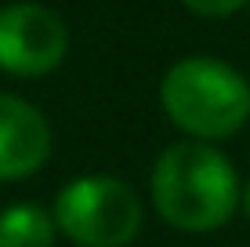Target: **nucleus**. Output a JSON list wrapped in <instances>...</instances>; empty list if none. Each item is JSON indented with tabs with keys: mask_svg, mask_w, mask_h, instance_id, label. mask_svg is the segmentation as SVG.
Returning a JSON list of instances; mask_svg holds the SVG:
<instances>
[{
	"mask_svg": "<svg viewBox=\"0 0 250 247\" xmlns=\"http://www.w3.org/2000/svg\"><path fill=\"white\" fill-rule=\"evenodd\" d=\"M69 37L55 11L40 4L0 7V69L19 76L51 73L65 58Z\"/></svg>",
	"mask_w": 250,
	"mask_h": 247,
	"instance_id": "4",
	"label": "nucleus"
},
{
	"mask_svg": "<svg viewBox=\"0 0 250 247\" xmlns=\"http://www.w3.org/2000/svg\"><path fill=\"white\" fill-rule=\"evenodd\" d=\"M182 4L192 7L196 15H232L243 4H250V0H182Z\"/></svg>",
	"mask_w": 250,
	"mask_h": 247,
	"instance_id": "7",
	"label": "nucleus"
},
{
	"mask_svg": "<svg viewBox=\"0 0 250 247\" xmlns=\"http://www.w3.org/2000/svg\"><path fill=\"white\" fill-rule=\"evenodd\" d=\"M55 225L80 247H124L142 229V203L116 178H76L55 200Z\"/></svg>",
	"mask_w": 250,
	"mask_h": 247,
	"instance_id": "3",
	"label": "nucleus"
},
{
	"mask_svg": "<svg viewBox=\"0 0 250 247\" xmlns=\"http://www.w3.org/2000/svg\"><path fill=\"white\" fill-rule=\"evenodd\" d=\"M152 200L174 229L210 233L225 225L236 211V171L214 146L182 142L163 149V157L152 167Z\"/></svg>",
	"mask_w": 250,
	"mask_h": 247,
	"instance_id": "1",
	"label": "nucleus"
},
{
	"mask_svg": "<svg viewBox=\"0 0 250 247\" xmlns=\"http://www.w3.org/2000/svg\"><path fill=\"white\" fill-rule=\"evenodd\" d=\"M55 218L37 203H15L0 215V247H51Z\"/></svg>",
	"mask_w": 250,
	"mask_h": 247,
	"instance_id": "6",
	"label": "nucleus"
},
{
	"mask_svg": "<svg viewBox=\"0 0 250 247\" xmlns=\"http://www.w3.org/2000/svg\"><path fill=\"white\" fill-rule=\"evenodd\" d=\"M51 153L47 120L15 95H0V178H25L44 167Z\"/></svg>",
	"mask_w": 250,
	"mask_h": 247,
	"instance_id": "5",
	"label": "nucleus"
},
{
	"mask_svg": "<svg viewBox=\"0 0 250 247\" xmlns=\"http://www.w3.org/2000/svg\"><path fill=\"white\" fill-rule=\"evenodd\" d=\"M243 207H247V218H250V182H247V193H243Z\"/></svg>",
	"mask_w": 250,
	"mask_h": 247,
	"instance_id": "8",
	"label": "nucleus"
},
{
	"mask_svg": "<svg viewBox=\"0 0 250 247\" xmlns=\"http://www.w3.org/2000/svg\"><path fill=\"white\" fill-rule=\"evenodd\" d=\"M167 116L196 138H225L250 116V88L218 58H182L160 84Z\"/></svg>",
	"mask_w": 250,
	"mask_h": 247,
	"instance_id": "2",
	"label": "nucleus"
}]
</instances>
